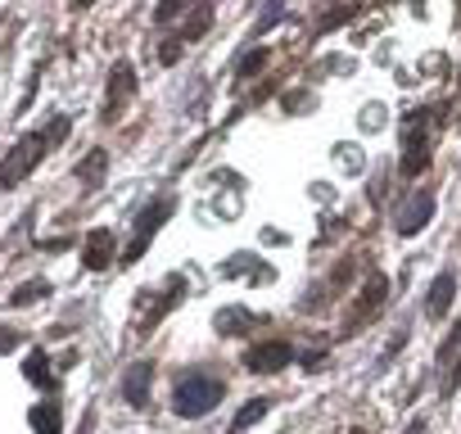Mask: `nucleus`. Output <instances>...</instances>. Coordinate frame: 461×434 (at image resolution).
<instances>
[{"label":"nucleus","instance_id":"nucleus-1","mask_svg":"<svg viewBox=\"0 0 461 434\" xmlns=\"http://www.w3.org/2000/svg\"><path fill=\"white\" fill-rule=\"evenodd\" d=\"M68 131H73V118H68V113H55V118H46L37 131L19 136L14 149L0 158V185H5V190L23 185V181L37 172V163H41L50 149H59V145L68 140Z\"/></svg>","mask_w":461,"mask_h":434},{"label":"nucleus","instance_id":"nucleus-2","mask_svg":"<svg viewBox=\"0 0 461 434\" xmlns=\"http://www.w3.org/2000/svg\"><path fill=\"white\" fill-rule=\"evenodd\" d=\"M226 398V380L194 366V371H181L172 380V411L181 420H203L208 411H217V402Z\"/></svg>","mask_w":461,"mask_h":434},{"label":"nucleus","instance_id":"nucleus-3","mask_svg":"<svg viewBox=\"0 0 461 434\" xmlns=\"http://www.w3.org/2000/svg\"><path fill=\"white\" fill-rule=\"evenodd\" d=\"M434 122H438V109H434V104L402 113V163H398V172H402L407 181L429 167V127H434Z\"/></svg>","mask_w":461,"mask_h":434},{"label":"nucleus","instance_id":"nucleus-4","mask_svg":"<svg viewBox=\"0 0 461 434\" xmlns=\"http://www.w3.org/2000/svg\"><path fill=\"white\" fill-rule=\"evenodd\" d=\"M172 212H176V194H154V199L136 212V231H131V240H127V249H122V267H131V263L145 258L149 240L163 231V222H167Z\"/></svg>","mask_w":461,"mask_h":434},{"label":"nucleus","instance_id":"nucleus-5","mask_svg":"<svg viewBox=\"0 0 461 434\" xmlns=\"http://www.w3.org/2000/svg\"><path fill=\"white\" fill-rule=\"evenodd\" d=\"M181 299H185V276H181V272L163 281V294L145 290V294H140V303H136V317H131L136 335H140V339H145V335H154V326H158V321H163V317H167V312H172Z\"/></svg>","mask_w":461,"mask_h":434},{"label":"nucleus","instance_id":"nucleus-6","mask_svg":"<svg viewBox=\"0 0 461 434\" xmlns=\"http://www.w3.org/2000/svg\"><path fill=\"white\" fill-rule=\"evenodd\" d=\"M384 303H389V281H384L380 272H371V276L362 281V290H357V299H353L348 317H344V339L362 335V330L371 326V317H380V308H384Z\"/></svg>","mask_w":461,"mask_h":434},{"label":"nucleus","instance_id":"nucleus-7","mask_svg":"<svg viewBox=\"0 0 461 434\" xmlns=\"http://www.w3.org/2000/svg\"><path fill=\"white\" fill-rule=\"evenodd\" d=\"M136 91H140V77H136V68L127 64V59H118L113 68H109V86H104V104H100V122H118L122 113H127V104L136 100Z\"/></svg>","mask_w":461,"mask_h":434},{"label":"nucleus","instance_id":"nucleus-8","mask_svg":"<svg viewBox=\"0 0 461 434\" xmlns=\"http://www.w3.org/2000/svg\"><path fill=\"white\" fill-rule=\"evenodd\" d=\"M434 208H438L434 190H429V185H425V190H416V194H411V199L398 208V222H393V231H398V236H407V240H411V236H420V231L429 227Z\"/></svg>","mask_w":461,"mask_h":434},{"label":"nucleus","instance_id":"nucleus-9","mask_svg":"<svg viewBox=\"0 0 461 434\" xmlns=\"http://www.w3.org/2000/svg\"><path fill=\"white\" fill-rule=\"evenodd\" d=\"M461 389V321L438 344V398H452Z\"/></svg>","mask_w":461,"mask_h":434},{"label":"nucleus","instance_id":"nucleus-10","mask_svg":"<svg viewBox=\"0 0 461 434\" xmlns=\"http://www.w3.org/2000/svg\"><path fill=\"white\" fill-rule=\"evenodd\" d=\"M294 357H299V353H294L285 339H267V344H254V348L245 353V366H249L254 375H276V371H285Z\"/></svg>","mask_w":461,"mask_h":434},{"label":"nucleus","instance_id":"nucleus-11","mask_svg":"<svg viewBox=\"0 0 461 434\" xmlns=\"http://www.w3.org/2000/svg\"><path fill=\"white\" fill-rule=\"evenodd\" d=\"M149 384H154V362H131L127 371H122V380H118V389H122V402L127 407H149Z\"/></svg>","mask_w":461,"mask_h":434},{"label":"nucleus","instance_id":"nucleus-12","mask_svg":"<svg viewBox=\"0 0 461 434\" xmlns=\"http://www.w3.org/2000/svg\"><path fill=\"white\" fill-rule=\"evenodd\" d=\"M113 254H118V240H113L109 227L86 231V240H82V267H86V272H104V267L113 263Z\"/></svg>","mask_w":461,"mask_h":434},{"label":"nucleus","instance_id":"nucleus-13","mask_svg":"<svg viewBox=\"0 0 461 434\" xmlns=\"http://www.w3.org/2000/svg\"><path fill=\"white\" fill-rule=\"evenodd\" d=\"M452 299H456V276H452V272H438L434 285H429V299H425V317H429V321H447Z\"/></svg>","mask_w":461,"mask_h":434},{"label":"nucleus","instance_id":"nucleus-14","mask_svg":"<svg viewBox=\"0 0 461 434\" xmlns=\"http://www.w3.org/2000/svg\"><path fill=\"white\" fill-rule=\"evenodd\" d=\"M104 172H109V149H100V145L73 167V176H77L82 190H100V185H104Z\"/></svg>","mask_w":461,"mask_h":434},{"label":"nucleus","instance_id":"nucleus-15","mask_svg":"<svg viewBox=\"0 0 461 434\" xmlns=\"http://www.w3.org/2000/svg\"><path fill=\"white\" fill-rule=\"evenodd\" d=\"M263 317L258 312H249V308H221L217 317H212V330L217 335H245V330H254Z\"/></svg>","mask_w":461,"mask_h":434},{"label":"nucleus","instance_id":"nucleus-16","mask_svg":"<svg viewBox=\"0 0 461 434\" xmlns=\"http://www.w3.org/2000/svg\"><path fill=\"white\" fill-rule=\"evenodd\" d=\"M28 420H32V429H37V434H64V416H59V398L50 393L46 402H37V407L28 411Z\"/></svg>","mask_w":461,"mask_h":434},{"label":"nucleus","instance_id":"nucleus-17","mask_svg":"<svg viewBox=\"0 0 461 434\" xmlns=\"http://www.w3.org/2000/svg\"><path fill=\"white\" fill-rule=\"evenodd\" d=\"M23 375H28L37 389H50V393H59V389H55V380H50V353H46V348H32V353H28V362H23Z\"/></svg>","mask_w":461,"mask_h":434},{"label":"nucleus","instance_id":"nucleus-18","mask_svg":"<svg viewBox=\"0 0 461 434\" xmlns=\"http://www.w3.org/2000/svg\"><path fill=\"white\" fill-rule=\"evenodd\" d=\"M272 407H276V398H249V402L236 411V420H230V434H245V429H249V425H258Z\"/></svg>","mask_w":461,"mask_h":434},{"label":"nucleus","instance_id":"nucleus-19","mask_svg":"<svg viewBox=\"0 0 461 434\" xmlns=\"http://www.w3.org/2000/svg\"><path fill=\"white\" fill-rule=\"evenodd\" d=\"M267 59H272V55H267V46H254V50H245V55L236 59V82H254V77L267 68Z\"/></svg>","mask_w":461,"mask_h":434},{"label":"nucleus","instance_id":"nucleus-20","mask_svg":"<svg viewBox=\"0 0 461 434\" xmlns=\"http://www.w3.org/2000/svg\"><path fill=\"white\" fill-rule=\"evenodd\" d=\"M245 272H254V281H272V267H258V263H254V254L226 258V263L217 267V276H245Z\"/></svg>","mask_w":461,"mask_h":434},{"label":"nucleus","instance_id":"nucleus-21","mask_svg":"<svg viewBox=\"0 0 461 434\" xmlns=\"http://www.w3.org/2000/svg\"><path fill=\"white\" fill-rule=\"evenodd\" d=\"M194 0H158L154 5V28H176L185 14H190Z\"/></svg>","mask_w":461,"mask_h":434},{"label":"nucleus","instance_id":"nucleus-22","mask_svg":"<svg viewBox=\"0 0 461 434\" xmlns=\"http://www.w3.org/2000/svg\"><path fill=\"white\" fill-rule=\"evenodd\" d=\"M41 299H50V281H28V285H19V290L10 294V308H32V303H41Z\"/></svg>","mask_w":461,"mask_h":434},{"label":"nucleus","instance_id":"nucleus-23","mask_svg":"<svg viewBox=\"0 0 461 434\" xmlns=\"http://www.w3.org/2000/svg\"><path fill=\"white\" fill-rule=\"evenodd\" d=\"M353 14H357V5H339V10H330V14H326V19L317 23V37H326V32H335V28H344V23H348Z\"/></svg>","mask_w":461,"mask_h":434},{"label":"nucleus","instance_id":"nucleus-24","mask_svg":"<svg viewBox=\"0 0 461 434\" xmlns=\"http://www.w3.org/2000/svg\"><path fill=\"white\" fill-rule=\"evenodd\" d=\"M181 50H185V41H181V37H163V41L154 46V59H158V64H176V59H181Z\"/></svg>","mask_w":461,"mask_h":434},{"label":"nucleus","instance_id":"nucleus-25","mask_svg":"<svg viewBox=\"0 0 461 434\" xmlns=\"http://www.w3.org/2000/svg\"><path fill=\"white\" fill-rule=\"evenodd\" d=\"M384 118H389V113H384V104H366V109H362V127H366V131H380V127H384Z\"/></svg>","mask_w":461,"mask_h":434},{"label":"nucleus","instance_id":"nucleus-26","mask_svg":"<svg viewBox=\"0 0 461 434\" xmlns=\"http://www.w3.org/2000/svg\"><path fill=\"white\" fill-rule=\"evenodd\" d=\"M335 158H339L348 172H357V167H362V149H357V145H339V149H335Z\"/></svg>","mask_w":461,"mask_h":434},{"label":"nucleus","instance_id":"nucleus-27","mask_svg":"<svg viewBox=\"0 0 461 434\" xmlns=\"http://www.w3.org/2000/svg\"><path fill=\"white\" fill-rule=\"evenodd\" d=\"M19 344H23V335L14 326H0V353H14Z\"/></svg>","mask_w":461,"mask_h":434},{"label":"nucleus","instance_id":"nucleus-28","mask_svg":"<svg viewBox=\"0 0 461 434\" xmlns=\"http://www.w3.org/2000/svg\"><path fill=\"white\" fill-rule=\"evenodd\" d=\"M299 362H303V371H321L326 366V348H308Z\"/></svg>","mask_w":461,"mask_h":434},{"label":"nucleus","instance_id":"nucleus-29","mask_svg":"<svg viewBox=\"0 0 461 434\" xmlns=\"http://www.w3.org/2000/svg\"><path fill=\"white\" fill-rule=\"evenodd\" d=\"M281 19H285V10H281V5H272V10H267V14H263V19H258V37H263V32H267V28H276V23H281Z\"/></svg>","mask_w":461,"mask_h":434},{"label":"nucleus","instance_id":"nucleus-30","mask_svg":"<svg viewBox=\"0 0 461 434\" xmlns=\"http://www.w3.org/2000/svg\"><path fill=\"white\" fill-rule=\"evenodd\" d=\"M91 425H95V411H86V416H82V425H77V434H91Z\"/></svg>","mask_w":461,"mask_h":434},{"label":"nucleus","instance_id":"nucleus-31","mask_svg":"<svg viewBox=\"0 0 461 434\" xmlns=\"http://www.w3.org/2000/svg\"><path fill=\"white\" fill-rule=\"evenodd\" d=\"M402 434H425V420H420V416H416V420H411V425H407V429H402Z\"/></svg>","mask_w":461,"mask_h":434},{"label":"nucleus","instance_id":"nucleus-32","mask_svg":"<svg viewBox=\"0 0 461 434\" xmlns=\"http://www.w3.org/2000/svg\"><path fill=\"white\" fill-rule=\"evenodd\" d=\"M68 5H73V10H91V5H95V0H68Z\"/></svg>","mask_w":461,"mask_h":434},{"label":"nucleus","instance_id":"nucleus-33","mask_svg":"<svg viewBox=\"0 0 461 434\" xmlns=\"http://www.w3.org/2000/svg\"><path fill=\"white\" fill-rule=\"evenodd\" d=\"M348 434H366V429H348Z\"/></svg>","mask_w":461,"mask_h":434}]
</instances>
